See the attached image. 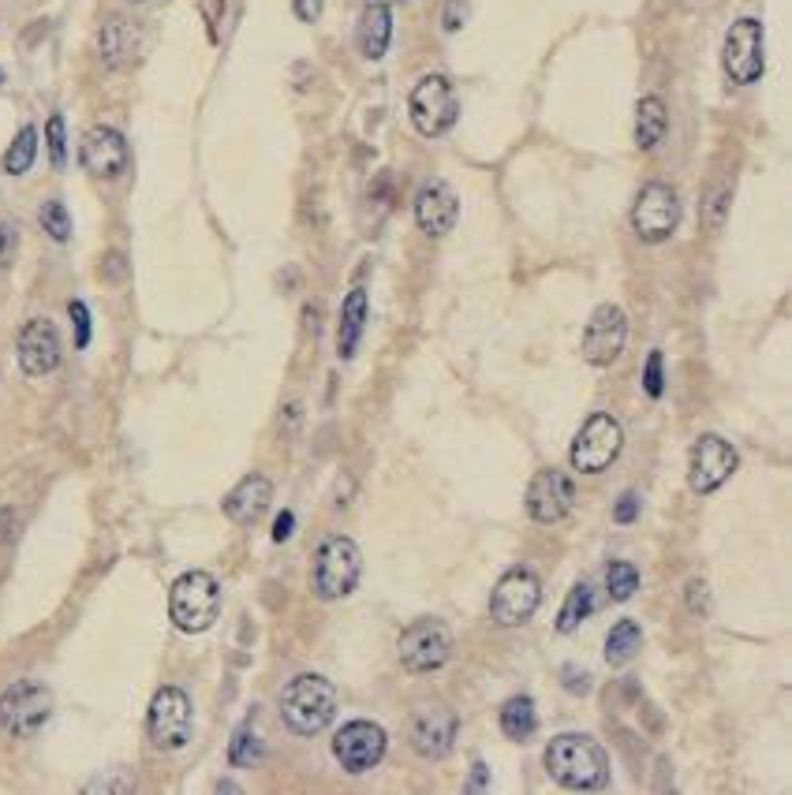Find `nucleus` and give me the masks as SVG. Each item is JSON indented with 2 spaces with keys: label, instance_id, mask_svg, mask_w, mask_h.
Wrapping results in <instances>:
<instances>
[{
  "label": "nucleus",
  "instance_id": "nucleus-1",
  "mask_svg": "<svg viewBox=\"0 0 792 795\" xmlns=\"http://www.w3.org/2000/svg\"><path fill=\"white\" fill-rule=\"evenodd\" d=\"M546 770L561 788L595 792L609 781V755L598 739L583 732H561L546 747Z\"/></svg>",
  "mask_w": 792,
  "mask_h": 795
},
{
  "label": "nucleus",
  "instance_id": "nucleus-2",
  "mask_svg": "<svg viewBox=\"0 0 792 795\" xmlns=\"http://www.w3.org/2000/svg\"><path fill=\"white\" fill-rule=\"evenodd\" d=\"M337 706H341V695H337L333 680L318 676V672H303V676L284 684L281 721L289 724L295 736H318V732H326L333 724Z\"/></svg>",
  "mask_w": 792,
  "mask_h": 795
},
{
  "label": "nucleus",
  "instance_id": "nucleus-3",
  "mask_svg": "<svg viewBox=\"0 0 792 795\" xmlns=\"http://www.w3.org/2000/svg\"><path fill=\"white\" fill-rule=\"evenodd\" d=\"M169 616L180 632L203 635L210 632L221 616V587L210 572H184L172 583L169 594Z\"/></svg>",
  "mask_w": 792,
  "mask_h": 795
},
{
  "label": "nucleus",
  "instance_id": "nucleus-4",
  "mask_svg": "<svg viewBox=\"0 0 792 795\" xmlns=\"http://www.w3.org/2000/svg\"><path fill=\"white\" fill-rule=\"evenodd\" d=\"M363 579V553L352 538L333 535L315 553V594L321 601L348 598Z\"/></svg>",
  "mask_w": 792,
  "mask_h": 795
},
{
  "label": "nucleus",
  "instance_id": "nucleus-5",
  "mask_svg": "<svg viewBox=\"0 0 792 795\" xmlns=\"http://www.w3.org/2000/svg\"><path fill=\"white\" fill-rule=\"evenodd\" d=\"M53 718V692L38 680H15L0 695V729L15 739H31Z\"/></svg>",
  "mask_w": 792,
  "mask_h": 795
},
{
  "label": "nucleus",
  "instance_id": "nucleus-6",
  "mask_svg": "<svg viewBox=\"0 0 792 795\" xmlns=\"http://www.w3.org/2000/svg\"><path fill=\"white\" fill-rule=\"evenodd\" d=\"M412 124L423 138H441L460 120V101L452 94V83L446 75H423L407 98Z\"/></svg>",
  "mask_w": 792,
  "mask_h": 795
},
{
  "label": "nucleus",
  "instance_id": "nucleus-7",
  "mask_svg": "<svg viewBox=\"0 0 792 795\" xmlns=\"http://www.w3.org/2000/svg\"><path fill=\"white\" fill-rule=\"evenodd\" d=\"M624 449V430L613 415H590L580 426L576 441L569 449V463L580 475H602V470L621 456Z\"/></svg>",
  "mask_w": 792,
  "mask_h": 795
},
{
  "label": "nucleus",
  "instance_id": "nucleus-8",
  "mask_svg": "<svg viewBox=\"0 0 792 795\" xmlns=\"http://www.w3.org/2000/svg\"><path fill=\"white\" fill-rule=\"evenodd\" d=\"M721 68L736 86L759 83L766 72V38L759 20H736L721 46Z\"/></svg>",
  "mask_w": 792,
  "mask_h": 795
},
{
  "label": "nucleus",
  "instance_id": "nucleus-9",
  "mask_svg": "<svg viewBox=\"0 0 792 795\" xmlns=\"http://www.w3.org/2000/svg\"><path fill=\"white\" fill-rule=\"evenodd\" d=\"M191 698L180 687H161L150 698V710H146V732H150V744L158 750H180L191 739Z\"/></svg>",
  "mask_w": 792,
  "mask_h": 795
},
{
  "label": "nucleus",
  "instance_id": "nucleus-10",
  "mask_svg": "<svg viewBox=\"0 0 792 795\" xmlns=\"http://www.w3.org/2000/svg\"><path fill=\"white\" fill-rule=\"evenodd\" d=\"M681 224V195L669 183H647L635 195L632 206V229L643 243H666Z\"/></svg>",
  "mask_w": 792,
  "mask_h": 795
},
{
  "label": "nucleus",
  "instance_id": "nucleus-11",
  "mask_svg": "<svg viewBox=\"0 0 792 795\" xmlns=\"http://www.w3.org/2000/svg\"><path fill=\"white\" fill-rule=\"evenodd\" d=\"M452 658V632L441 620H415L400 635V665L407 672H438Z\"/></svg>",
  "mask_w": 792,
  "mask_h": 795
},
{
  "label": "nucleus",
  "instance_id": "nucleus-12",
  "mask_svg": "<svg viewBox=\"0 0 792 795\" xmlns=\"http://www.w3.org/2000/svg\"><path fill=\"white\" fill-rule=\"evenodd\" d=\"M538 601H543V583H538V575L527 572V567H516V572H509L498 587H494L490 620L501 627H520L535 616Z\"/></svg>",
  "mask_w": 792,
  "mask_h": 795
},
{
  "label": "nucleus",
  "instance_id": "nucleus-13",
  "mask_svg": "<svg viewBox=\"0 0 792 795\" xmlns=\"http://www.w3.org/2000/svg\"><path fill=\"white\" fill-rule=\"evenodd\" d=\"M386 729L374 721H348L341 732L333 736V758L341 762L344 773L360 776L374 770L386 755Z\"/></svg>",
  "mask_w": 792,
  "mask_h": 795
},
{
  "label": "nucleus",
  "instance_id": "nucleus-14",
  "mask_svg": "<svg viewBox=\"0 0 792 795\" xmlns=\"http://www.w3.org/2000/svg\"><path fill=\"white\" fill-rule=\"evenodd\" d=\"M736 470V449L718 433H703L687 452V486L695 493H714Z\"/></svg>",
  "mask_w": 792,
  "mask_h": 795
},
{
  "label": "nucleus",
  "instance_id": "nucleus-15",
  "mask_svg": "<svg viewBox=\"0 0 792 795\" xmlns=\"http://www.w3.org/2000/svg\"><path fill=\"white\" fill-rule=\"evenodd\" d=\"M624 340H629V318H624L621 307L613 303H602L595 314H590L587 329H583V359L590 366H609L617 363V355L624 352Z\"/></svg>",
  "mask_w": 792,
  "mask_h": 795
},
{
  "label": "nucleus",
  "instance_id": "nucleus-16",
  "mask_svg": "<svg viewBox=\"0 0 792 795\" xmlns=\"http://www.w3.org/2000/svg\"><path fill=\"white\" fill-rule=\"evenodd\" d=\"M60 333L49 318H31L15 337V359L27 378H49L60 366Z\"/></svg>",
  "mask_w": 792,
  "mask_h": 795
},
{
  "label": "nucleus",
  "instance_id": "nucleus-17",
  "mask_svg": "<svg viewBox=\"0 0 792 795\" xmlns=\"http://www.w3.org/2000/svg\"><path fill=\"white\" fill-rule=\"evenodd\" d=\"M80 161H83V169L90 172L94 180L124 176L127 161H132V154H127V138L120 135L117 127H109V124L90 127L83 135V143H80Z\"/></svg>",
  "mask_w": 792,
  "mask_h": 795
},
{
  "label": "nucleus",
  "instance_id": "nucleus-18",
  "mask_svg": "<svg viewBox=\"0 0 792 795\" xmlns=\"http://www.w3.org/2000/svg\"><path fill=\"white\" fill-rule=\"evenodd\" d=\"M576 501V486L564 470H538L535 482L527 489V512L535 523H561L572 512Z\"/></svg>",
  "mask_w": 792,
  "mask_h": 795
},
{
  "label": "nucleus",
  "instance_id": "nucleus-19",
  "mask_svg": "<svg viewBox=\"0 0 792 795\" xmlns=\"http://www.w3.org/2000/svg\"><path fill=\"white\" fill-rule=\"evenodd\" d=\"M456 732H460L456 713L446 710V706H426V710L415 713V721H412V747L419 750L423 758L438 762V758H446L452 744H456Z\"/></svg>",
  "mask_w": 792,
  "mask_h": 795
},
{
  "label": "nucleus",
  "instance_id": "nucleus-20",
  "mask_svg": "<svg viewBox=\"0 0 792 795\" xmlns=\"http://www.w3.org/2000/svg\"><path fill=\"white\" fill-rule=\"evenodd\" d=\"M456 221H460V203L449 191V183H441V180L423 183L419 195H415V224H419L430 240H441V235H449L456 229Z\"/></svg>",
  "mask_w": 792,
  "mask_h": 795
},
{
  "label": "nucleus",
  "instance_id": "nucleus-21",
  "mask_svg": "<svg viewBox=\"0 0 792 795\" xmlns=\"http://www.w3.org/2000/svg\"><path fill=\"white\" fill-rule=\"evenodd\" d=\"M269 501H273V486H269V478L247 475L229 497H224V515H229L232 523H240V527H251V523H258L266 515Z\"/></svg>",
  "mask_w": 792,
  "mask_h": 795
},
{
  "label": "nucleus",
  "instance_id": "nucleus-22",
  "mask_svg": "<svg viewBox=\"0 0 792 795\" xmlns=\"http://www.w3.org/2000/svg\"><path fill=\"white\" fill-rule=\"evenodd\" d=\"M98 49H101V64L112 68V72H117V68L135 64V57H138V26L132 20H124V15H112V20L101 23Z\"/></svg>",
  "mask_w": 792,
  "mask_h": 795
},
{
  "label": "nucleus",
  "instance_id": "nucleus-23",
  "mask_svg": "<svg viewBox=\"0 0 792 795\" xmlns=\"http://www.w3.org/2000/svg\"><path fill=\"white\" fill-rule=\"evenodd\" d=\"M355 41H360V52L367 60H381L393 41V12H389L386 0H370L360 15V26H355Z\"/></svg>",
  "mask_w": 792,
  "mask_h": 795
},
{
  "label": "nucleus",
  "instance_id": "nucleus-24",
  "mask_svg": "<svg viewBox=\"0 0 792 795\" xmlns=\"http://www.w3.org/2000/svg\"><path fill=\"white\" fill-rule=\"evenodd\" d=\"M367 314H370L367 292H363V288H352L348 299L341 303V326H337V352H341V359H352L355 355V347H360V340H363V329H367Z\"/></svg>",
  "mask_w": 792,
  "mask_h": 795
},
{
  "label": "nucleus",
  "instance_id": "nucleus-25",
  "mask_svg": "<svg viewBox=\"0 0 792 795\" xmlns=\"http://www.w3.org/2000/svg\"><path fill=\"white\" fill-rule=\"evenodd\" d=\"M669 131V112H666V101L661 98H639L635 105V146L639 150H655V146L666 138Z\"/></svg>",
  "mask_w": 792,
  "mask_h": 795
},
{
  "label": "nucleus",
  "instance_id": "nucleus-26",
  "mask_svg": "<svg viewBox=\"0 0 792 795\" xmlns=\"http://www.w3.org/2000/svg\"><path fill=\"white\" fill-rule=\"evenodd\" d=\"M639 646H643L639 624H635V620H617V624L609 627V635H606V665L609 669H624L629 661H635Z\"/></svg>",
  "mask_w": 792,
  "mask_h": 795
},
{
  "label": "nucleus",
  "instance_id": "nucleus-27",
  "mask_svg": "<svg viewBox=\"0 0 792 795\" xmlns=\"http://www.w3.org/2000/svg\"><path fill=\"white\" fill-rule=\"evenodd\" d=\"M535 729H538V713H535V702H531L527 695H516L501 706V732L509 739L524 744V739L535 736Z\"/></svg>",
  "mask_w": 792,
  "mask_h": 795
},
{
  "label": "nucleus",
  "instance_id": "nucleus-28",
  "mask_svg": "<svg viewBox=\"0 0 792 795\" xmlns=\"http://www.w3.org/2000/svg\"><path fill=\"white\" fill-rule=\"evenodd\" d=\"M590 609H595V594H590L587 583H576V587L569 590V598H564V606H561V616H557V632H561V635L576 632L583 620L590 616Z\"/></svg>",
  "mask_w": 792,
  "mask_h": 795
},
{
  "label": "nucleus",
  "instance_id": "nucleus-29",
  "mask_svg": "<svg viewBox=\"0 0 792 795\" xmlns=\"http://www.w3.org/2000/svg\"><path fill=\"white\" fill-rule=\"evenodd\" d=\"M34 157H38V131L23 127L20 135L12 138L8 154H4V172H8V176H27Z\"/></svg>",
  "mask_w": 792,
  "mask_h": 795
},
{
  "label": "nucleus",
  "instance_id": "nucleus-30",
  "mask_svg": "<svg viewBox=\"0 0 792 795\" xmlns=\"http://www.w3.org/2000/svg\"><path fill=\"white\" fill-rule=\"evenodd\" d=\"M606 590L613 601H629L635 590H639V572L629 561H613L606 567Z\"/></svg>",
  "mask_w": 792,
  "mask_h": 795
},
{
  "label": "nucleus",
  "instance_id": "nucleus-31",
  "mask_svg": "<svg viewBox=\"0 0 792 795\" xmlns=\"http://www.w3.org/2000/svg\"><path fill=\"white\" fill-rule=\"evenodd\" d=\"M38 224H41V232H46L49 240H57V243L72 240V213H68L64 203H57V198L38 209Z\"/></svg>",
  "mask_w": 792,
  "mask_h": 795
},
{
  "label": "nucleus",
  "instance_id": "nucleus-32",
  "mask_svg": "<svg viewBox=\"0 0 792 795\" xmlns=\"http://www.w3.org/2000/svg\"><path fill=\"white\" fill-rule=\"evenodd\" d=\"M258 758H263V744H258L255 729H251V724H243L236 736H232V744H229V762L232 766H251V762H258Z\"/></svg>",
  "mask_w": 792,
  "mask_h": 795
},
{
  "label": "nucleus",
  "instance_id": "nucleus-33",
  "mask_svg": "<svg viewBox=\"0 0 792 795\" xmlns=\"http://www.w3.org/2000/svg\"><path fill=\"white\" fill-rule=\"evenodd\" d=\"M46 143H49V157H53V169H64L68 164V138H64V117H60V112L49 117Z\"/></svg>",
  "mask_w": 792,
  "mask_h": 795
},
{
  "label": "nucleus",
  "instance_id": "nucleus-34",
  "mask_svg": "<svg viewBox=\"0 0 792 795\" xmlns=\"http://www.w3.org/2000/svg\"><path fill=\"white\" fill-rule=\"evenodd\" d=\"M68 314H72V326H75V347L86 352L90 347V310H86L83 299H72L68 303Z\"/></svg>",
  "mask_w": 792,
  "mask_h": 795
},
{
  "label": "nucleus",
  "instance_id": "nucleus-35",
  "mask_svg": "<svg viewBox=\"0 0 792 795\" xmlns=\"http://www.w3.org/2000/svg\"><path fill=\"white\" fill-rule=\"evenodd\" d=\"M15 250H20V229L12 221H0V269L12 266Z\"/></svg>",
  "mask_w": 792,
  "mask_h": 795
},
{
  "label": "nucleus",
  "instance_id": "nucleus-36",
  "mask_svg": "<svg viewBox=\"0 0 792 795\" xmlns=\"http://www.w3.org/2000/svg\"><path fill=\"white\" fill-rule=\"evenodd\" d=\"M643 389H647L650 400H658L661 389H666V378H661V352H650L647 355V370H643Z\"/></svg>",
  "mask_w": 792,
  "mask_h": 795
},
{
  "label": "nucleus",
  "instance_id": "nucleus-37",
  "mask_svg": "<svg viewBox=\"0 0 792 795\" xmlns=\"http://www.w3.org/2000/svg\"><path fill=\"white\" fill-rule=\"evenodd\" d=\"M687 609H692L695 616H707V613H710L707 583H703V579H692V583H687Z\"/></svg>",
  "mask_w": 792,
  "mask_h": 795
},
{
  "label": "nucleus",
  "instance_id": "nucleus-38",
  "mask_svg": "<svg viewBox=\"0 0 792 795\" xmlns=\"http://www.w3.org/2000/svg\"><path fill=\"white\" fill-rule=\"evenodd\" d=\"M726 209H729V187H721L718 195L710 198V213H707V229L710 232L721 229V217H726Z\"/></svg>",
  "mask_w": 792,
  "mask_h": 795
},
{
  "label": "nucleus",
  "instance_id": "nucleus-39",
  "mask_svg": "<svg viewBox=\"0 0 792 795\" xmlns=\"http://www.w3.org/2000/svg\"><path fill=\"white\" fill-rule=\"evenodd\" d=\"M292 8H295V20L318 23L321 20V8H326V0H292Z\"/></svg>",
  "mask_w": 792,
  "mask_h": 795
},
{
  "label": "nucleus",
  "instance_id": "nucleus-40",
  "mask_svg": "<svg viewBox=\"0 0 792 795\" xmlns=\"http://www.w3.org/2000/svg\"><path fill=\"white\" fill-rule=\"evenodd\" d=\"M635 515H639V497H635V493H624L621 501H617V509H613V519H617V523H632Z\"/></svg>",
  "mask_w": 792,
  "mask_h": 795
},
{
  "label": "nucleus",
  "instance_id": "nucleus-41",
  "mask_svg": "<svg viewBox=\"0 0 792 795\" xmlns=\"http://www.w3.org/2000/svg\"><path fill=\"white\" fill-rule=\"evenodd\" d=\"M464 20H467V4H464V0H449V8H446V30L456 34L460 26H464Z\"/></svg>",
  "mask_w": 792,
  "mask_h": 795
},
{
  "label": "nucleus",
  "instance_id": "nucleus-42",
  "mask_svg": "<svg viewBox=\"0 0 792 795\" xmlns=\"http://www.w3.org/2000/svg\"><path fill=\"white\" fill-rule=\"evenodd\" d=\"M564 692L587 695L590 692V676H587V672H576V669H564Z\"/></svg>",
  "mask_w": 792,
  "mask_h": 795
},
{
  "label": "nucleus",
  "instance_id": "nucleus-43",
  "mask_svg": "<svg viewBox=\"0 0 792 795\" xmlns=\"http://www.w3.org/2000/svg\"><path fill=\"white\" fill-rule=\"evenodd\" d=\"M292 512H281V519H277V527H273V541H284L292 535Z\"/></svg>",
  "mask_w": 792,
  "mask_h": 795
},
{
  "label": "nucleus",
  "instance_id": "nucleus-44",
  "mask_svg": "<svg viewBox=\"0 0 792 795\" xmlns=\"http://www.w3.org/2000/svg\"><path fill=\"white\" fill-rule=\"evenodd\" d=\"M132 4H146V0H132Z\"/></svg>",
  "mask_w": 792,
  "mask_h": 795
}]
</instances>
